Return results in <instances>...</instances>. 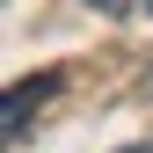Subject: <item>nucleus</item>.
Instances as JSON below:
<instances>
[{
	"mask_svg": "<svg viewBox=\"0 0 153 153\" xmlns=\"http://www.w3.org/2000/svg\"><path fill=\"white\" fill-rule=\"evenodd\" d=\"M146 15H153V0H146Z\"/></svg>",
	"mask_w": 153,
	"mask_h": 153,
	"instance_id": "obj_2",
	"label": "nucleus"
},
{
	"mask_svg": "<svg viewBox=\"0 0 153 153\" xmlns=\"http://www.w3.org/2000/svg\"><path fill=\"white\" fill-rule=\"evenodd\" d=\"M131 153H139V146H131Z\"/></svg>",
	"mask_w": 153,
	"mask_h": 153,
	"instance_id": "obj_3",
	"label": "nucleus"
},
{
	"mask_svg": "<svg viewBox=\"0 0 153 153\" xmlns=\"http://www.w3.org/2000/svg\"><path fill=\"white\" fill-rule=\"evenodd\" d=\"M51 95H59V73H36V80H22V88L7 95V139H22L29 109H36V102H51Z\"/></svg>",
	"mask_w": 153,
	"mask_h": 153,
	"instance_id": "obj_1",
	"label": "nucleus"
}]
</instances>
